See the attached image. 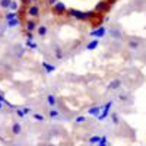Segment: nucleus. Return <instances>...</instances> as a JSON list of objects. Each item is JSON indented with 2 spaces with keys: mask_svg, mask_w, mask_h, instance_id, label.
<instances>
[{
  "mask_svg": "<svg viewBox=\"0 0 146 146\" xmlns=\"http://www.w3.org/2000/svg\"><path fill=\"white\" fill-rule=\"evenodd\" d=\"M67 15L70 18H75V19H79V21H88V19H92L95 16V12L94 10L82 12L79 9H69L67 10Z\"/></svg>",
  "mask_w": 146,
  "mask_h": 146,
  "instance_id": "nucleus-1",
  "label": "nucleus"
},
{
  "mask_svg": "<svg viewBox=\"0 0 146 146\" xmlns=\"http://www.w3.org/2000/svg\"><path fill=\"white\" fill-rule=\"evenodd\" d=\"M51 9H53V12H54L56 15H64V13H67V10H69L67 6L63 2H56Z\"/></svg>",
  "mask_w": 146,
  "mask_h": 146,
  "instance_id": "nucleus-2",
  "label": "nucleus"
},
{
  "mask_svg": "<svg viewBox=\"0 0 146 146\" xmlns=\"http://www.w3.org/2000/svg\"><path fill=\"white\" fill-rule=\"evenodd\" d=\"M41 13V9L38 5H31L27 7V15H29L31 18H38Z\"/></svg>",
  "mask_w": 146,
  "mask_h": 146,
  "instance_id": "nucleus-3",
  "label": "nucleus"
},
{
  "mask_svg": "<svg viewBox=\"0 0 146 146\" xmlns=\"http://www.w3.org/2000/svg\"><path fill=\"white\" fill-rule=\"evenodd\" d=\"M110 7H111V6H110V5L105 2V0H101V2H98V3L95 5L94 12H95V13H102V12H107Z\"/></svg>",
  "mask_w": 146,
  "mask_h": 146,
  "instance_id": "nucleus-4",
  "label": "nucleus"
},
{
  "mask_svg": "<svg viewBox=\"0 0 146 146\" xmlns=\"http://www.w3.org/2000/svg\"><path fill=\"white\" fill-rule=\"evenodd\" d=\"M113 107V101H108L104 107H102V111H101V114L98 115V120L100 121H102V120H105L107 117H108V114H110V108Z\"/></svg>",
  "mask_w": 146,
  "mask_h": 146,
  "instance_id": "nucleus-5",
  "label": "nucleus"
},
{
  "mask_svg": "<svg viewBox=\"0 0 146 146\" xmlns=\"http://www.w3.org/2000/svg\"><path fill=\"white\" fill-rule=\"evenodd\" d=\"M107 34V29H105V27H98V28H95V29H92L91 32H89V35L91 36H95V38H102V36Z\"/></svg>",
  "mask_w": 146,
  "mask_h": 146,
  "instance_id": "nucleus-6",
  "label": "nucleus"
},
{
  "mask_svg": "<svg viewBox=\"0 0 146 146\" xmlns=\"http://www.w3.org/2000/svg\"><path fill=\"white\" fill-rule=\"evenodd\" d=\"M101 111H102V105H95V107H92V108L88 110V114H89V115L98 117V115L101 114Z\"/></svg>",
  "mask_w": 146,
  "mask_h": 146,
  "instance_id": "nucleus-7",
  "label": "nucleus"
},
{
  "mask_svg": "<svg viewBox=\"0 0 146 146\" xmlns=\"http://www.w3.org/2000/svg\"><path fill=\"white\" fill-rule=\"evenodd\" d=\"M25 28H27V32H34L36 28V22L34 19H28L25 23Z\"/></svg>",
  "mask_w": 146,
  "mask_h": 146,
  "instance_id": "nucleus-8",
  "label": "nucleus"
},
{
  "mask_svg": "<svg viewBox=\"0 0 146 146\" xmlns=\"http://www.w3.org/2000/svg\"><path fill=\"white\" fill-rule=\"evenodd\" d=\"M121 82L120 79H114V80H111L110 82V85H108V89H111V91H114V89H118L120 86H121Z\"/></svg>",
  "mask_w": 146,
  "mask_h": 146,
  "instance_id": "nucleus-9",
  "label": "nucleus"
},
{
  "mask_svg": "<svg viewBox=\"0 0 146 146\" xmlns=\"http://www.w3.org/2000/svg\"><path fill=\"white\" fill-rule=\"evenodd\" d=\"M98 45H100V40L95 38V40H92V41H89V42L86 44V50L92 51V50H95V48L98 47Z\"/></svg>",
  "mask_w": 146,
  "mask_h": 146,
  "instance_id": "nucleus-10",
  "label": "nucleus"
},
{
  "mask_svg": "<svg viewBox=\"0 0 146 146\" xmlns=\"http://www.w3.org/2000/svg\"><path fill=\"white\" fill-rule=\"evenodd\" d=\"M41 66L44 67L45 73H53L56 70V66L54 64H50V63H47V62H41Z\"/></svg>",
  "mask_w": 146,
  "mask_h": 146,
  "instance_id": "nucleus-11",
  "label": "nucleus"
},
{
  "mask_svg": "<svg viewBox=\"0 0 146 146\" xmlns=\"http://www.w3.org/2000/svg\"><path fill=\"white\" fill-rule=\"evenodd\" d=\"M47 102H48V105H50L51 108H54V107H56V104H57V98H56V95H53V94L47 95Z\"/></svg>",
  "mask_w": 146,
  "mask_h": 146,
  "instance_id": "nucleus-12",
  "label": "nucleus"
},
{
  "mask_svg": "<svg viewBox=\"0 0 146 146\" xmlns=\"http://www.w3.org/2000/svg\"><path fill=\"white\" fill-rule=\"evenodd\" d=\"M21 23V19L19 18H16V19H12V21H9V22H6V25L9 27V28H15V27H18Z\"/></svg>",
  "mask_w": 146,
  "mask_h": 146,
  "instance_id": "nucleus-13",
  "label": "nucleus"
},
{
  "mask_svg": "<svg viewBox=\"0 0 146 146\" xmlns=\"http://www.w3.org/2000/svg\"><path fill=\"white\" fill-rule=\"evenodd\" d=\"M6 22H9V21H12V19H16L18 18V12H7V13H6Z\"/></svg>",
  "mask_w": 146,
  "mask_h": 146,
  "instance_id": "nucleus-14",
  "label": "nucleus"
},
{
  "mask_svg": "<svg viewBox=\"0 0 146 146\" xmlns=\"http://www.w3.org/2000/svg\"><path fill=\"white\" fill-rule=\"evenodd\" d=\"M21 131H22V127H21L19 123H15L12 126V133H13V135H21Z\"/></svg>",
  "mask_w": 146,
  "mask_h": 146,
  "instance_id": "nucleus-15",
  "label": "nucleus"
},
{
  "mask_svg": "<svg viewBox=\"0 0 146 146\" xmlns=\"http://www.w3.org/2000/svg\"><path fill=\"white\" fill-rule=\"evenodd\" d=\"M36 31H38V35H40V36H45V35H47V32H48V29H47V27H45V25H40Z\"/></svg>",
  "mask_w": 146,
  "mask_h": 146,
  "instance_id": "nucleus-16",
  "label": "nucleus"
},
{
  "mask_svg": "<svg viewBox=\"0 0 146 146\" xmlns=\"http://www.w3.org/2000/svg\"><path fill=\"white\" fill-rule=\"evenodd\" d=\"M10 3H12V0H0V7L9 9L10 7Z\"/></svg>",
  "mask_w": 146,
  "mask_h": 146,
  "instance_id": "nucleus-17",
  "label": "nucleus"
},
{
  "mask_svg": "<svg viewBox=\"0 0 146 146\" xmlns=\"http://www.w3.org/2000/svg\"><path fill=\"white\" fill-rule=\"evenodd\" d=\"M12 12H18V9H19V3L18 2H15V0H12V3H10V7H9Z\"/></svg>",
  "mask_w": 146,
  "mask_h": 146,
  "instance_id": "nucleus-18",
  "label": "nucleus"
},
{
  "mask_svg": "<svg viewBox=\"0 0 146 146\" xmlns=\"http://www.w3.org/2000/svg\"><path fill=\"white\" fill-rule=\"evenodd\" d=\"M100 140H101V136H92V137H89V143L91 145H96V143H100Z\"/></svg>",
  "mask_w": 146,
  "mask_h": 146,
  "instance_id": "nucleus-19",
  "label": "nucleus"
},
{
  "mask_svg": "<svg viewBox=\"0 0 146 146\" xmlns=\"http://www.w3.org/2000/svg\"><path fill=\"white\" fill-rule=\"evenodd\" d=\"M48 115H50L51 118H57L58 117V111L56 108H50V111H48Z\"/></svg>",
  "mask_w": 146,
  "mask_h": 146,
  "instance_id": "nucleus-20",
  "label": "nucleus"
},
{
  "mask_svg": "<svg viewBox=\"0 0 146 146\" xmlns=\"http://www.w3.org/2000/svg\"><path fill=\"white\" fill-rule=\"evenodd\" d=\"M86 120H88V118L85 117V115H78V117L75 118V121H76L78 124H82V123H85V121H86Z\"/></svg>",
  "mask_w": 146,
  "mask_h": 146,
  "instance_id": "nucleus-21",
  "label": "nucleus"
},
{
  "mask_svg": "<svg viewBox=\"0 0 146 146\" xmlns=\"http://www.w3.org/2000/svg\"><path fill=\"white\" fill-rule=\"evenodd\" d=\"M96 146H108L107 137L105 136H101V140H100V143H96Z\"/></svg>",
  "mask_w": 146,
  "mask_h": 146,
  "instance_id": "nucleus-22",
  "label": "nucleus"
},
{
  "mask_svg": "<svg viewBox=\"0 0 146 146\" xmlns=\"http://www.w3.org/2000/svg\"><path fill=\"white\" fill-rule=\"evenodd\" d=\"M27 47H29V48H32V50H35V48H36V44L34 42V41H29V40H27Z\"/></svg>",
  "mask_w": 146,
  "mask_h": 146,
  "instance_id": "nucleus-23",
  "label": "nucleus"
},
{
  "mask_svg": "<svg viewBox=\"0 0 146 146\" xmlns=\"http://www.w3.org/2000/svg\"><path fill=\"white\" fill-rule=\"evenodd\" d=\"M34 118H35L36 121H44V120H45L44 115H42V114H38V113H35V114H34Z\"/></svg>",
  "mask_w": 146,
  "mask_h": 146,
  "instance_id": "nucleus-24",
  "label": "nucleus"
},
{
  "mask_svg": "<svg viewBox=\"0 0 146 146\" xmlns=\"http://www.w3.org/2000/svg\"><path fill=\"white\" fill-rule=\"evenodd\" d=\"M56 57H57V58H63V51H62V48H56Z\"/></svg>",
  "mask_w": 146,
  "mask_h": 146,
  "instance_id": "nucleus-25",
  "label": "nucleus"
},
{
  "mask_svg": "<svg viewBox=\"0 0 146 146\" xmlns=\"http://www.w3.org/2000/svg\"><path fill=\"white\" fill-rule=\"evenodd\" d=\"M129 47H130V48H137V47H139V42L131 40V41H129Z\"/></svg>",
  "mask_w": 146,
  "mask_h": 146,
  "instance_id": "nucleus-26",
  "label": "nucleus"
},
{
  "mask_svg": "<svg viewBox=\"0 0 146 146\" xmlns=\"http://www.w3.org/2000/svg\"><path fill=\"white\" fill-rule=\"evenodd\" d=\"M0 102H3V104H6V105H9V107H12V104H10V102H9V101H7L6 98H5V96H3L2 94H0Z\"/></svg>",
  "mask_w": 146,
  "mask_h": 146,
  "instance_id": "nucleus-27",
  "label": "nucleus"
},
{
  "mask_svg": "<svg viewBox=\"0 0 146 146\" xmlns=\"http://www.w3.org/2000/svg\"><path fill=\"white\" fill-rule=\"evenodd\" d=\"M111 120H113V123H114V124H118V121H120V120H118V115H117L115 113L111 114Z\"/></svg>",
  "mask_w": 146,
  "mask_h": 146,
  "instance_id": "nucleus-28",
  "label": "nucleus"
},
{
  "mask_svg": "<svg viewBox=\"0 0 146 146\" xmlns=\"http://www.w3.org/2000/svg\"><path fill=\"white\" fill-rule=\"evenodd\" d=\"M16 114H18V117H21V118L25 117V113H23L22 108H16Z\"/></svg>",
  "mask_w": 146,
  "mask_h": 146,
  "instance_id": "nucleus-29",
  "label": "nucleus"
},
{
  "mask_svg": "<svg viewBox=\"0 0 146 146\" xmlns=\"http://www.w3.org/2000/svg\"><path fill=\"white\" fill-rule=\"evenodd\" d=\"M111 35H113V36H115V38H120V35H121V34H120V31L114 29V31H111Z\"/></svg>",
  "mask_w": 146,
  "mask_h": 146,
  "instance_id": "nucleus-30",
  "label": "nucleus"
},
{
  "mask_svg": "<svg viewBox=\"0 0 146 146\" xmlns=\"http://www.w3.org/2000/svg\"><path fill=\"white\" fill-rule=\"evenodd\" d=\"M22 110H23V113H25V114H29L32 111V108H29V107H23Z\"/></svg>",
  "mask_w": 146,
  "mask_h": 146,
  "instance_id": "nucleus-31",
  "label": "nucleus"
},
{
  "mask_svg": "<svg viewBox=\"0 0 146 146\" xmlns=\"http://www.w3.org/2000/svg\"><path fill=\"white\" fill-rule=\"evenodd\" d=\"M27 40H29V41H32V40H34V35H32V32H27Z\"/></svg>",
  "mask_w": 146,
  "mask_h": 146,
  "instance_id": "nucleus-32",
  "label": "nucleus"
},
{
  "mask_svg": "<svg viewBox=\"0 0 146 146\" xmlns=\"http://www.w3.org/2000/svg\"><path fill=\"white\" fill-rule=\"evenodd\" d=\"M29 3H31V0H22V5L23 6H31Z\"/></svg>",
  "mask_w": 146,
  "mask_h": 146,
  "instance_id": "nucleus-33",
  "label": "nucleus"
},
{
  "mask_svg": "<svg viewBox=\"0 0 146 146\" xmlns=\"http://www.w3.org/2000/svg\"><path fill=\"white\" fill-rule=\"evenodd\" d=\"M105 2H107V3L110 5V6H113V5H114V3L117 2V0H105Z\"/></svg>",
  "mask_w": 146,
  "mask_h": 146,
  "instance_id": "nucleus-34",
  "label": "nucleus"
},
{
  "mask_svg": "<svg viewBox=\"0 0 146 146\" xmlns=\"http://www.w3.org/2000/svg\"><path fill=\"white\" fill-rule=\"evenodd\" d=\"M118 98H120L121 101H126V100H127V96H124V95H120V96H118Z\"/></svg>",
  "mask_w": 146,
  "mask_h": 146,
  "instance_id": "nucleus-35",
  "label": "nucleus"
},
{
  "mask_svg": "<svg viewBox=\"0 0 146 146\" xmlns=\"http://www.w3.org/2000/svg\"><path fill=\"white\" fill-rule=\"evenodd\" d=\"M47 2H48V5H51V6H53V5L57 2V0H47Z\"/></svg>",
  "mask_w": 146,
  "mask_h": 146,
  "instance_id": "nucleus-36",
  "label": "nucleus"
},
{
  "mask_svg": "<svg viewBox=\"0 0 146 146\" xmlns=\"http://www.w3.org/2000/svg\"><path fill=\"white\" fill-rule=\"evenodd\" d=\"M31 2H32V3H36V2H40V0H31Z\"/></svg>",
  "mask_w": 146,
  "mask_h": 146,
  "instance_id": "nucleus-37",
  "label": "nucleus"
},
{
  "mask_svg": "<svg viewBox=\"0 0 146 146\" xmlns=\"http://www.w3.org/2000/svg\"><path fill=\"white\" fill-rule=\"evenodd\" d=\"M3 108V102H0V110H2Z\"/></svg>",
  "mask_w": 146,
  "mask_h": 146,
  "instance_id": "nucleus-38",
  "label": "nucleus"
}]
</instances>
